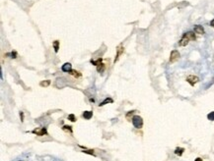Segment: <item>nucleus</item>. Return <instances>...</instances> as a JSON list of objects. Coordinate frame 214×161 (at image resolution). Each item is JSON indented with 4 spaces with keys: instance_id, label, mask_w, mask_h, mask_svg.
Listing matches in <instances>:
<instances>
[{
    "instance_id": "1",
    "label": "nucleus",
    "mask_w": 214,
    "mask_h": 161,
    "mask_svg": "<svg viewBox=\"0 0 214 161\" xmlns=\"http://www.w3.org/2000/svg\"><path fill=\"white\" fill-rule=\"evenodd\" d=\"M195 38H196V37H195L194 32H185V33L182 35L181 39L180 40L179 45H180V46H185V45H187V43H188L190 40H195Z\"/></svg>"
},
{
    "instance_id": "2",
    "label": "nucleus",
    "mask_w": 214,
    "mask_h": 161,
    "mask_svg": "<svg viewBox=\"0 0 214 161\" xmlns=\"http://www.w3.org/2000/svg\"><path fill=\"white\" fill-rule=\"evenodd\" d=\"M132 124H133V126L136 128V129H141L142 128V126H143V120H142V118L140 117V116H133L132 117Z\"/></svg>"
},
{
    "instance_id": "3",
    "label": "nucleus",
    "mask_w": 214,
    "mask_h": 161,
    "mask_svg": "<svg viewBox=\"0 0 214 161\" xmlns=\"http://www.w3.org/2000/svg\"><path fill=\"white\" fill-rule=\"evenodd\" d=\"M180 52L178 51V50H173L172 52H171V55H170V62L171 63H174V62H176L177 60H179V58H180Z\"/></svg>"
},
{
    "instance_id": "4",
    "label": "nucleus",
    "mask_w": 214,
    "mask_h": 161,
    "mask_svg": "<svg viewBox=\"0 0 214 161\" xmlns=\"http://www.w3.org/2000/svg\"><path fill=\"white\" fill-rule=\"evenodd\" d=\"M186 80H187V82H189L191 85H194L196 82H197L198 80H199V79H198L196 76H188L187 78H186Z\"/></svg>"
},
{
    "instance_id": "5",
    "label": "nucleus",
    "mask_w": 214,
    "mask_h": 161,
    "mask_svg": "<svg viewBox=\"0 0 214 161\" xmlns=\"http://www.w3.org/2000/svg\"><path fill=\"white\" fill-rule=\"evenodd\" d=\"M34 134H36L37 136H45L47 135V129L46 128H39V129H35L33 131Z\"/></svg>"
},
{
    "instance_id": "6",
    "label": "nucleus",
    "mask_w": 214,
    "mask_h": 161,
    "mask_svg": "<svg viewBox=\"0 0 214 161\" xmlns=\"http://www.w3.org/2000/svg\"><path fill=\"white\" fill-rule=\"evenodd\" d=\"M61 70L63 72H65V73H70L72 71V65L70 64V63H65V64L62 65Z\"/></svg>"
},
{
    "instance_id": "7",
    "label": "nucleus",
    "mask_w": 214,
    "mask_h": 161,
    "mask_svg": "<svg viewBox=\"0 0 214 161\" xmlns=\"http://www.w3.org/2000/svg\"><path fill=\"white\" fill-rule=\"evenodd\" d=\"M193 30H194V32H195V33H198V34H203V33H204V29L202 28V26L197 25V26L194 27Z\"/></svg>"
},
{
    "instance_id": "8",
    "label": "nucleus",
    "mask_w": 214,
    "mask_h": 161,
    "mask_svg": "<svg viewBox=\"0 0 214 161\" xmlns=\"http://www.w3.org/2000/svg\"><path fill=\"white\" fill-rule=\"evenodd\" d=\"M82 116L86 119V120H89V119H91V118H92V116H93V112H92V111H85V112L83 113Z\"/></svg>"
},
{
    "instance_id": "9",
    "label": "nucleus",
    "mask_w": 214,
    "mask_h": 161,
    "mask_svg": "<svg viewBox=\"0 0 214 161\" xmlns=\"http://www.w3.org/2000/svg\"><path fill=\"white\" fill-rule=\"evenodd\" d=\"M121 53H123V48L121 47V45H119V46L117 47V53H116V56H115V62H116V61L118 60V57L120 56V54H121Z\"/></svg>"
},
{
    "instance_id": "10",
    "label": "nucleus",
    "mask_w": 214,
    "mask_h": 161,
    "mask_svg": "<svg viewBox=\"0 0 214 161\" xmlns=\"http://www.w3.org/2000/svg\"><path fill=\"white\" fill-rule=\"evenodd\" d=\"M183 151H184V148H182V147H177V148L175 149V153H176L177 155H179V156L182 155Z\"/></svg>"
},
{
    "instance_id": "11",
    "label": "nucleus",
    "mask_w": 214,
    "mask_h": 161,
    "mask_svg": "<svg viewBox=\"0 0 214 161\" xmlns=\"http://www.w3.org/2000/svg\"><path fill=\"white\" fill-rule=\"evenodd\" d=\"M52 46H53V48H54V51L57 53V52H58V49H59V41H58V40H54V41L52 42Z\"/></svg>"
},
{
    "instance_id": "12",
    "label": "nucleus",
    "mask_w": 214,
    "mask_h": 161,
    "mask_svg": "<svg viewBox=\"0 0 214 161\" xmlns=\"http://www.w3.org/2000/svg\"><path fill=\"white\" fill-rule=\"evenodd\" d=\"M50 84V80H43V81H41V83H40V85L41 86H45V87H47V86H49Z\"/></svg>"
},
{
    "instance_id": "13",
    "label": "nucleus",
    "mask_w": 214,
    "mask_h": 161,
    "mask_svg": "<svg viewBox=\"0 0 214 161\" xmlns=\"http://www.w3.org/2000/svg\"><path fill=\"white\" fill-rule=\"evenodd\" d=\"M104 70H105V65L103 64V63H101V64H99L97 66V71H98L99 73H103Z\"/></svg>"
},
{
    "instance_id": "14",
    "label": "nucleus",
    "mask_w": 214,
    "mask_h": 161,
    "mask_svg": "<svg viewBox=\"0 0 214 161\" xmlns=\"http://www.w3.org/2000/svg\"><path fill=\"white\" fill-rule=\"evenodd\" d=\"M109 102H110V103H113V99H112V98H106V99H105L101 104H99V105L100 106H103V105H105V104H107V103H109Z\"/></svg>"
},
{
    "instance_id": "15",
    "label": "nucleus",
    "mask_w": 214,
    "mask_h": 161,
    "mask_svg": "<svg viewBox=\"0 0 214 161\" xmlns=\"http://www.w3.org/2000/svg\"><path fill=\"white\" fill-rule=\"evenodd\" d=\"M70 74H71V75H73V76H74V77H76V78L81 76V74H80L79 72H77V71H74V70H72V71L70 72Z\"/></svg>"
},
{
    "instance_id": "16",
    "label": "nucleus",
    "mask_w": 214,
    "mask_h": 161,
    "mask_svg": "<svg viewBox=\"0 0 214 161\" xmlns=\"http://www.w3.org/2000/svg\"><path fill=\"white\" fill-rule=\"evenodd\" d=\"M207 118H208V120H210V121H214V111L213 112H210L208 115H207Z\"/></svg>"
},
{
    "instance_id": "17",
    "label": "nucleus",
    "mask_w": 214,
    "mask_h": 161,
    "mask_svg": "<svg viewBox=\"0 0 214 161\" xmlns=\"http://www.w3.org/2000/svg\"><path fill=\"white\" fill-rule=\"evenodd\" d=\"M68 120H70L71 122H75V121H76V118H75L74 114H70V115L68 116Z\"/></svg>"
},
{
    "instance_id": "18",
    "label": "nucleus",
    "mask_w": 214,
    "mask_h": 161,
    "mask_svg": "<svg viewBox=\"0 0 214 161\" xmlns=\"http://www.w3.org/2000/svg\"><path fill=\"white\" fill-rule=\"evenodd\" d=\"M101 62H102V59H98V60H91V63L94 65H96V66H98L99 64H101Z\"/></svg>"
},
{
    "instance_id": "19",
    "label": "nucleus",
    "mask_w": 214,
    "mask_h": 161,
    "mask_svg": "<svg viewBox=\"0 0 214 161\" xmlns=\"http://www.w3.org/2000/svg\"><path fill=\"white\" fill-rule=\"evenodd\" d=\"M62 129L64 130V131H69L70 133H72V129H71V127H70V126H64Z\"/></svg>"
},
{
    "instance_id": "20",
    "label": "nucleus",
    "mask_w": 214,
    "mask_h": 161,
    "mask_svg": "<svg viewBox=\"0 0 214 161\" xmlns=\"http://www.w3.org/2000/svg\"><path fill=\"white\" fill-rule=\"evenodd\" d=\"M83 152H85V153H89V154H92V155H94V152H93V150H83Z\"/></svg>"
},
{
    "instance_id": "21",
    "label": "nucleus",
    "mask_w": 214,
    "mask_h": 161,
    "mask_svg": "<svg viewBox=\"0 0 214 161\" xmlns=\"http://www.w3.org/2000/svg\"><path fill=\"white\" fill-rule=\"evenodd\" d=\"M11 56H12V58H16V56H17V53L14 51V52H12L11 53Z\"/></svg>"
},
{
    "instance_id": "22",
    "label": "nucleus",
    "mask_w": 214,
    "mask_h": 161,
    "mask_svg": "<svg viewBox=\"0 0 214 161\" xmlns=\"http://www.w3.org/2000/svg\"><path fill=\"white\" fill-rule=\"evenodd\" d=\"M210 26H211V27H213V28H214V19L212 20V21H211V22H210Z\"/></svg>"
},
{
    "instance_id": "23",
    "label": "nucleus",
    "mask_w": 214,
    "mask_h": 161,
    "mask_svg": "<svg viewBox=\"0 0 214 161\" xmlns=\"http://www.w3.org/2000/svg\"><path fill=\"white\" fill-rule=\"evenodd\" d=\"M194 161H202V159H201V158H199V157H198V158H196V159H195V160Z\"/></svg>"
}]
</instances>
